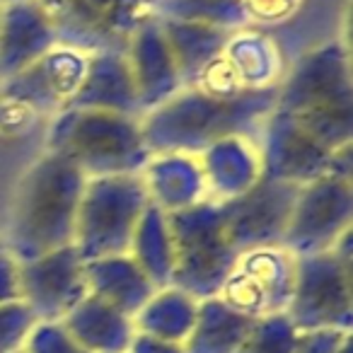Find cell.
I'll use <instances>...</instances> for the list:
<instances>
[{
	"label": "cell",
	"mask_w": 353,
	"mask_h": 353,
	"mask_svg": "<svg viewBox=\"0 0 353 353\" xmlns=\"http://www.w3.org/2000/svg\"><path fill=\"white\" fill-rule=\"evenodd\" d=\"M279 104V88L235 94H213L203 88H182L174 97L141 117L150 152H189L230 136L259 138L261 126Z\"/></svg>",
	"instance_id": "obj_1"
},
{
	"label": "cell",
	"mask_w": 353,
	"mask_h": 353,
	"mask_svg": "<svg viewBox=\"0 0 353 353\" xmlns=\"http://www.w3.org/2000/svg\"><path fill=\"white\" fill-rule=\"evenodd\" d=\"M88 176L65 157L44 150L20 176L0 247L17 264L73 245Z\"/></svg>",
	"instance_id": "obj_2"
},
{
	"label": "cell",
	"mask_w": 353,
	"mask_h": 353,
	"mask_svg": "<svg viewBox=\"0 0 353 353\" xmlns=\"http://www.w3.org/2000/svg\"><path fill=\"white\" fill-rule=\"evenodd\" d=\"M276 107L329 150L348 145L353 138V85L346 46L327 41L307 51L281 80Z\"/></svg>",
	"instance_id": "obj_3"
},
{
	"label": "cell",
	"mask_w": 353,
	"mask_h": 353,
	"mask_svg": "<svg viewBox=\"0 0 353 353\" xmlns=\"http://www.w3.org/2000/svg\"><path fill=\"white\" fill-rule=\"evenodd\" d=\"M44 150L65 157L88 179L138 174L152 155L138 117L75 107L51 117Z\"/></svg>",
	"instance_id": "obj_4"
},
{
	"label": "cell",
	"mask_w": 353,
	"mask_h": 353,
	"mask_svg": "<svg viewBox=\"0 0 353 353\" xmlns=\"http://www.w3.org/2000/svg\"><path fill=\"white\" fill-rule=\"evenodd\" d=\"M145 184L138 174H112L88 179L75 218L73 247L80 259L128 254L133 230L148 208Z\"/></svg>",
	"instance_id": "obj_5"
},
{
	"label": "cell",
	"mask_w": 353,
	"mask_h": 353,
	"mask_svg": "<svg viewBox=\"0 0 353 353\" xmlns=\"http://www.w3.org/2000/svg\"><path fill=\"white\" fill-rule=\"evenodd\" d=\"M170 232L174 245L172 283L192 298H216L237 259V250L228 240L221 208L201 201L187 211L170 213Z\"/></svg>",
	"instance_id": "obj_6"
},
{
	"label": "cell",
	"mask_w": 353,
	"mask_h": 353,
	"mask_svg": "<svg viewBox=\"0 0 353 353\" xmlns=\"http://www.w3.org/2000/svg\"><path fill=\"white\" fill-rule=\"evenodd\" d=\"M285 317L298 334L353 332V266L343 264L334 250L298 256Z\"/></svg>",
	"instance_id": "obj_7"
},
{
	"label": "cell",
	"mask_w": 353,
	"mask_h": 353,
	"mask_svg": "<svg viewBox=\"0 0 353 353\" xmlns=\"http://www.w3.org/2000/svg\"><path fill=\"white\" fill-rule=\"evenodd\" d=\"M61 46L83 54L123 51L128 37L150 15V0H39Z\"/></svg>",
	"instance_id": "obj_8"
},
{
	"label": "cell",
	"mask_w": 353,
	"mask_h": 353,
	"mask_svg": "<svg viewBox=\"0 0 353 353\" xmlns=\"http://www.w3.org/2000/svg\"><path fill=\"white\" fill-rule=\"evenodd\" d=\"M298 256L285 247H256L237 254L218 298L252 319L285 312L295 285Z\"/></svg>",
	"instance_id": "obj_9"
},
{
	"label": "cell",
	"mask_w": 353,
	"mask_h": 353,
	"mask_svg": "<svg viewBox=\"0 0 353 353\" xmlns=\"http://www.w3.org/2000/svg\"><path fill=\"white\" fill-rule=\"evenodd\" d=\"M351 179L324 174L300 187L281 247H285L293 256L322 254L334 250V245L351 230Z\"/></svg>",
	"instance_id": "obj_10"
},
{
	"label": "cell",
	"mask_w": 353,
	"mask_h": 353,
	"mask_svg": "<svg viewBox=\"0 0 353 353\" xmlns=\"http://www.w3.org/2000/svg\"><path fill=\"white\" fill-rule=\"evenodd\" d=\"M88 54L54 46L22 73L0 83V109L12 107L37 117H56L70 107L85 75Z\"/></svg>",
	"instance_id": "obj_11"
},
{
	"label": "cell",
	"mask_w": 353,
	"mask_h": 353,
	"mask_svg": "<svg viewBox=\"0 0 353 353\" xmlns=\"http://www.w3.org/2000/svg\"><path fill=\"white\" fill-rule=\"evenodd\" d=\"M300 187L261 176L259 182L237 199L218 203L228 240L237 254L256 247H274L283 242L290 213Z\"/></svg>",
	"instance_id": "obj_12"
},
{
	"label": "cell",
	"mask_w": 353,
	"mask_h": 353,
	"mask_svg": "<svg viewBox=\"0 0 353 353\" xmlns=\"http://www.w3.org/2000/svg\"><path fill=\"white\" fill-rule=\"evenodd\" d=\"M20 300L37 322H61L88 295L85 261L73 245L17 264Z\"/></svg>",
	"instance_id": "obj_13"
},
{
	"label": "cell",
	"mask_w": 353,
	"mask_h": 353,
	"mask_svg": "<svg viewBox=\"0 0 353 353\" xmlns=\"http://www.w3.org/2000/svg\"><path fill=\"white\" fill-rule=\"evenodd\" d=\"M256 143L261 155V174L269 179L303 187L327 174L332 150L314 141L279 107L264 121Z\"/></svg>",
	"instance_id": "obj_14"
},
{
	"label": "cell",
	"mask_w": 353,
	"mask_h": 353,
	"mask_svg": "<svg viewBox=\"0 0 353 353\" xmlns=\"http://www.w3.org/2000/svg\"><path fill=\"white\" fill-rule=\"evenodd\" d=\"M123 54H126L128 68H131L133 83H136L143 114L160 107L162 102L174 97L184 88L182 75H179L174 56L167 46L157 17L148 15L133 30Z\"/></svg>",
	"instance_id": "obj_15"
},
{
	"label": "cell",
	"mask_w": 353,
	"mask_h": 353,
	"mask_svg": "<svg viewBox=\"0 0 353 353\" xmlns=\"http://www.w3.org/2000/svg\"><path fill=\"white\" fill-rule=\"evenodd\" d=\"M59 46V37L39 0H8L0 6V83L22 73Z\"/></svg>",
	"instance_id": "obj_16"
},
{
	"label": "cell",
	"mask_w": 353,
	"mask_h": 353,
	"mask_svg": "<svg viewBox=\"0 0 353 353\" xmlns=\"http://www.w3.org/2000/svg\"><path fill=\"white\" fill-rule=\"evenodd\" d=\"M70 107L126 114V117L141 119V102H138L136 83H133L126 54L119 49L88 54L85 75L80 80V88Z\"/></svg>",
	"instance_id": "obj_17"
},
{
	"label": "cell",
	"mask_w": 353,
	"mask_h": 353,
	"mask_svg": "<svg viewBox=\"0 0 353 353\" xmlns=\"http://www.w3.org/2000/svg\"><path fill=\"white\" fill-rule=\"evenodd\" d=\"M199 165L206 182V196L213 203L237 199L264 176L259 143L247 136H230L203 148Z\"/></svg>",
	"instance_id": "obj_18"
},
{
	"label": "cell",
	"mask_w": 353,
	"mask_h": 353,
	"mask_svg": "<svg viewBox=\"0 0 353 353\" xmlns=\"http://www.w3.org/2000/svg\"><path fill=\"white\" fill-rule=\"evenodd\" d=\"M148 199L160 211L179 213L208 201L199 155L189 152H152L141 170Z\"/></svg>",
	"instance_id": "obj_19"
},
{
	"label": "cell",
	"mask_w": 353,
	"mask_h": 353,
	"mask_svg": "<svg viewBox=\"0 0 353 353\" xmlns=\"http://www.w3.org/2000/svg\"><path fill=\"white\" fill-rule=\"evenodd\" d=\"M221 63L225 65L235 88L242 92L279 88L285 75L279 44L254 27L230 32L223 46Z\"/></svg>",
	"instance_id": "obj_20"
},
{
	"label": "cell",
	"mask_w": 353,
	"mask_h": 353,
	"mask_svg": "<svg viewBox=\"0 0 353 353\" xmlns=\"http://www.w3.org/2000/svg\"><path fill=\"white\" fill-rule=\"evenodd\" d=\"M85 281H88L90 295L112 305L114 310L131 319L157 290L141 271V266L131 259V254H114L85 261Z\"/></svg>",
	"instance_id": "obj_21"
},
{
	"label": "cell",
	"mask_w": 353,
	"mask_h": 353,
	"mask_svg": "<svg viewBox=\"0 0 353 353\" xmlns=\"http://www.w3.org/2000/svg\"><path fill=\"white\" fill-rule=\"evenodd\" d=\"M61 324L68 336L88 353H126L136 334L131 317L90 293L61 319Z\"/></svg>",
	"instance_id": "obj_22"
},
{
	"label": "cell",
	"mask_w": 353,
	"mask_h": 353,
	"mask_svg": "<svg viewBox=\"0 0 353 353\" xmlns=\"http://www.w3.org/2000/svg\"><path fill=\"white\" fill-rule=\"evenodd\" d=\"M170 46L174 63L182 75L184 88H194L201 75L211 68V63L223 54L230 32L216 30L208 25H194V22H174L157 20Z\"/></svg>",
	"instance_id": "obj_23"
},
{
	"label": "cell",
	"mask_w": 353,
	"mask_h": 353,
	"mask_svg": "<svg viewBox=\"0 0 353 353\" xmlns=\"http://www.w3.org/2000/svg\"><path fill=\"white\" fill-rule=\"evenodd\" d=\"M196 298L174 285H167V288H157L150 300L138 310V314L133 317V329L145 336L184 346L196 322Z\"/></svg>",
	"instance_id": "obj_24"
},
{
	"label": "cell",
	"mask_w": 353,
	"mask_h": 353,
	"mask_svg": "<svg viewBox=\"0 0 353 353\" xmlns=\"http://www.w3.org/2000/svg\"><path fill=\"white\" fill-rule=\"evenodd\" d=\"M254 319L232 310L221 298L199 300L196 322L184 341V353H237Z\"/></svg>",
	"instance_id": "obj_25"
},
{
	"label": "cell",
	"mask_w": 353,
	"mask_h": 353,
	"mask_svg": "<svg viewBox=\"0 0 353 353\" xmlns=\"http://www.w3.org/2000/svg\"><path fill=\"white\" fill-rule=\"evenodd\" d=\"M128 254L141 266V271L150 279V283L155 288H167L172 283L174 245H172L170 221H167L165 211L148 203L136 230H133Z\"/></svg>",
	"instance_id": "obj_26"
},
{
	"label": "cell",
	"mask_w": 353,
	"mask_h": 353,
	"mask_svg": "<svg viewBox=\"0 0 353 353\" xmlns=\"http://www.w3.org/2000/svg\"><path fill=\"white\" fill-rule=\"evenodd\" d=\"M150 15L157 20L208 25L223 32L252 27L242 0H150Z\"/></svg>",
	"instance_id": "obj_27"
},
{
	"label": "cell",
	"mask_w": 353,
	"mask_h": 353,
	"mask_svg": "<svg viewBox=\"0 0 353 353\" xmlns=\"http://www.w3.org/2000/svg\"><path fill=\"white\" fill-rule=\"evenodd\" d=\"M298 336L285 312L269 314L254 319L237 353H295Z\"/></svg>",
	"instance_id": "obj_28"
},
{
	"label": "cell",
	"mask_w": 353,
	"mask_h": 353,
	"mask_svg": "<svg viewBox=\"0 0 353 353\" xmlns=\"http://www.w3.org/2000/svg\"><path fill=\"white\" fill-rule=\"evenodd\" d=\"M37 319L22 300L0 305V353H22Z\"/></svg>",
	"instance_id": "obj_29"
},
{
	"label": "cell",
	"mask_w": 353,
	"mask_h": 353,
	"mask_svg": "<svg viewBox=\"0 0 353 353\" xmlns=\"http://www.w3.org/2000/svg\"><path fill=\"white\" fill-rule=\"evenodd\" d=\"M22 353H88L68 336L61 322H37Z\"/></svg>",
	"instance_id": "obj_30"
},
{
	"label": "cell",
	"mask_w": 353,
	"mask_h": 353,
	"mask_svg": "<svg viewBox=\"0 0 353 353\" xmlns=\"http://www.w3.org/2000/svg\"><path fill=\"white\" fill-rule=\"evenodd\" d=\"M250 22H283L300 10L303 0H242Z\"/></svg>",
	"instance_id": "obj_31"
},
{
	"label": "cell",
	"mask_w": 353,
	"mask_h": 353,
	"mask_svg": "<svg viewBox=\"0 0 353 353\" xmlns=\"http://www.w3.org/2000/svg\"><path fill=\"white\" fill-rule=\"evenodd\" d=\"M353 332H305L298 336V346L295 353H336L339 346L343 343V339L351 336Z\"/></svg>",
	"instance_id": "obj_32"
},
{
	"label": "cell",
	"mask_w": 353,
	"mask_h": 353,
	"mask_svg": "<svg viewBox=\"0 0 353 353\" xmlns=\"http://www.w3.org/2000/svg\"><path fill=\"white\" fill-rule=\"evenodd\" d=\"M20 300V276L17 261L8 252H0V305Z\"/></svg>",
	"instance_id": "obj_33"
},
{
	"label": "cell",
	"mask_w": 353,
	"mask_h": 353,
	"mask_svg": "<svg viewBox=\"0 0 353 353\" xmlns=\"http://www.w3.org/2000/svg\"><path fill=\"white\" fill-rule=\"evenodd\" d=\"M126 353H184L182 343H170L160 341V339L145 336V334H133L131 343H128Z\"/></svg>",
	"instance_id": "obj_34"
},
{
	"label": "cell",
	"mask_w": 353,
	"mask_h": 353,
	"mask_svg": "<svg viewBox=\"0 0 353 353\" xmlns=\"http://www.w3.org/2000/svg\"><path fill=\"white\" fill-rule=\"evenodd\" d=\"M353 148L351 143L348 145H341L336 150H332L329 155V165H327V174L329 176H336V179H351V172H353Z\"/></svg>",
	"instance_id": "obj_35"
},
{
	"label": "cell",
	"mask_w": 353,
	"mask_h": 353,
	"mask_svg": "<svg viewBox=\"0 0 353 353\" xmlns=\"http://www.w3.org/2000/svg\"><path fill=\"white\" fill-rule=\"evenodd\" d=\"M336 353H353V334H351V336L343 339V343L339 346Z\"/></svg>",
	"instance_id": "obj_36"
},
{
	"label": "cell",
	"mask_w": 353,
	"mask_h": 353,
	"mask_svg": "<svg viewBox=\"0 0 353 353\" xmlns=\"http://www.w3.org/2000/svg\"><path fill=\"white\" fill-rule=\"evenodd\" d=\"M3 3H6V0H0V6H3Z\"/></svg>",
	"instance_id": "obj_37"
},
{
	"label": "cell",
	"mask_w": 353,
	"mask_h": 353,
	"mask_svg": "<svg viewBox=\"0 0 353 353\" xmlns=\"http://www.w3.org/2000/svg\"><path fill=\"white\" fill-rule=\"evenodd\" d=\"M0 252H3V247H0Z\"/></svg>",
	"instance_id": "obj_38"
},
{
	"label": "cell",
	"mask_w": 353,
	"mask_h": 353,
	"mask_svg": "<svg viewBox=\"0 0 353 353\" xmlns=\"http://www.w3.org/2000/svg\"><path fill=\"white\" fill-rule=\"evenodd\" d=\"M6 3H8V0H6Z\"/></svg>",
	"instance_id": "obj_39"
}]
</instances>
